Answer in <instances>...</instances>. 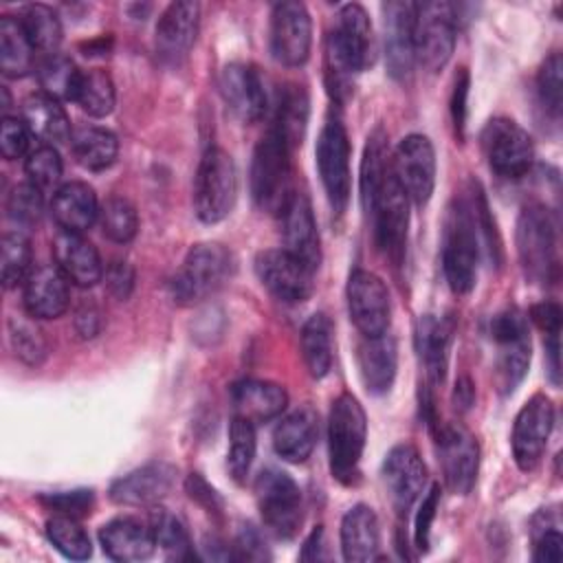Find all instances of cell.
Returning a JSON list of instances; mask_svg holds the SVG:
<instances>
[{"label":"cell","instance_id":"6da1fadb","mask_svg":"<svg viewBox=\"0 0 563 563\" xmlns=\"http://www.w3.org/2000/svg\"><path fill=\"white\" fill-rule=\"evenodd\" d=\"M361 202L372 220L374 240L385 257L400 266L407 253L409 198L396 180L387 134L374 130L361 161Z\"/></svg>","mask_w":563,"mask_h":563},{"label":"cell","instance_id":"7a4b0ae2","mask_svg":"<svg viewBox=\"0 0 563 563\" xmlns=\"http://www.w3.org/2000/svg\"><path fill=\"white\" fill-rule=\"evenodd\" d=\"M374 57L376 40L367 11L356 2L343 4L325 40V86L336 103H345L352 97V77L369 68Z\"/></svg>","mask_w":563,"mask_h":563},{"label":"cell","instance_id":"3957f363","mask_svg":"<svg viewBox=\"0 0 563 563\" xmlns=\"http://www.w3.org/2000/svg\"><path fill=\"white\" fill-rule=\"evenodd\" d=\"M479 229L473 196H455L446 209L442 233V271L455 295H468L477 282Z\"/></svg>","mask_w":563,"mask_h":563},{"label":"cell","instance_id":"277c9868","mask_svg":"<svg viewBox=\"0 0 563 563\" xmlns=\"http://www.w3.org/2000/svg\"><path fill=\"white\" fill-rule=\"evenodd\" d=\"M515 242L521 268L532 282L541 286L559 282V229L548 207L532 202L521 209Z\"/></svg>","mask_w":563,"mask_h":563},{"label":"cell","instance_id":"5b68a950","mask_svg":"<svg viewBox=\"0 0 563 563\" xmlns=\"http://www.w3.org/2000/svg\"><path fill=\"white\" fill-rule=\"evenodd\" d=\"M233 268L235 260L227 246L218 242L196 244L169 282L172 299L180 306L200 303L229 282Z\"/></svg>","mask_w":563,"mask_h":563},{"label":"cell","instance_id":"8992f818","mask_svg":"<svg viewBox=\"0 0 563 563\" xmlns=\"http://www.w3.org/2000/svg\"><path fill=\"white\" fill-rule=\"evenodd\" d=\"M367 438V418L352 394H341L332 402L328 418L330 473L341 484H352L358 475Z\"/></svg>","mask_w":563,"mask_h":563},{"label":"cell","instance_id":"52a82bcc","mask_svg":"<svg viewBox=\"0 0 563 563\" xmlns=\"http://www.w3.org/2000/svg\"><path fill=\"white\" fill-rule=\"evenodd\" d=\"M290 147L271 125L255 145L251 161V196L264 211L279 213L290 194Z\"/></svg>","mask_w":563,"mask_h":563},{"label":"cell","instance_id":"ba28073f","mask_svg":"<svg viewBox=\"0 0 563 563\" xmlns=\"http://www.w3.org/2000/svg\"><path fill=\"white\" fill-rule=\"evenodd\" d=\"M238 198V167L222 147H207L194 178V211L205 224L224 220Z\"/></svg>","mask_w":563,"mask_h":563},{"label":"cell","instance_id":"9c48e42d","mask_svg":"<svg viewBox=\"0 0 563 563\" xmlns=\"http://www.w3.org/2000/svg\"><path fill=\"white\" fill-rule=\"evenodd\" d=\"M457 37L455 7L449 2H416L413 53L416 62L435 73L446 66Z\"/></svg>","mask_w":563,"mask_h":563},{"label":"cell","instance_id":"30bf717a","mask_svg":"<svg viewBox=\"0 0 563 563\" xmlns=\"http://www.w3.org/2000/svg\"><path fill=\"white\" fill-rule=\"evenodd\" d=\"M253 488L266 530L277 539H292L301 526V488L297 482L279 468H264Z\"/></svg>","mask_w":563,"mask_h":563},{"label":"cell","instance_id":"8fae6325","mask_svg":"<svg viewBox=\"0 0 563 563\" xmlns=\"http://www.w3.org/2000/svg\"><path fill=\"white\" fill-rule=\"evenodd\" d=\"M350 154H352V147H350L345 125L339 119L330 117L317 139L314 156H317V169H319L328 202L336 213L345 211L352 194Z\"/></svg>","mask_w":563,"mask_h":563},{"label":"cell","instance_id":"7c38bea8","mask_svg":"<svg viewBox=\"0 0 563 563\" xmlns=\"http://www.w3.org/2000/svg\"><path fill=\"white\" fill-rule=\"evenodd\" d=\"M490 336L497 345V380L504 394H510L530 365L528 319L517 308H506L490 319Z\"/></svg>","mask_w":563,"mask_h":563},{"label":"cell","instance_id":"4fadbf2b","mask_svg":"<svg viewBox=\"0 0 563 563\" xmlns=\"http://www.w3.org/2000/svg\"><path fill=\"white\" fill-rule=\"evenodd\" d=\"M482 150L488 167L501 178H521L534 161L530 134L508 117L490 119L482 130Z\"/></svg>","mask_w":563,"mask_h":563},{"label":"cell","instance_id":"5bb4252c","mask_svg":"<svg viewBox=\"0 0 563 563\" xmlns=\"http://www.w3.org/2000/svg\"><path fill=\"white\" fill-rule=\"evenodd\" d=\"M438 460L444 484L455 495H468L479 471V444L475 435L460 422L435 427Z\"/></svg>","mask_w":563,"mask_h":563},{"label":"cell","instance_id":"9a60e30c","mask_svg":"<svg viewBox=\"0 0 563 563\" xmlns=\"http://www.w3.org/2000/svg\"><path fill=\"white\" fill-rule=\"evenodd\" d=\"M554 427V405L545 394L530 396L512 424V457L523 473L534 471L545 453Z\"/></svg>","mask_w":563,"mask_h":563},{"label":"cell","instance_id":"2e32d148","mask_svg":"<svg viewBox=\"0 0 563 563\" xmlns=\"http://www.w3.org/2000/svg\"><path fill=\"white\" fill-rule=\"evenodd\" d=\"M345 297L350 319L363 336H378L389 330L391 301L389 290L378 275L365 268L352 271Z\"/></svg>","mask_w":563,"mask_h":563},{"label":"cell","instance_id":"e0dca14e","mask_svg":"<svg viewBox=\"0 0 563 563\" xmlns=\"http://www.w3.org/2000/svg\"><path fill=\"white\" fill-rule=\"evenodd\" d=\"M255 275L262 286L284 303H299L312 295L314 271L286 249H268L255 257Z\"/></svg>","mask_w":563,"mask_h":563},{"label":"cell","instance_id":"ac0fdd59","mask_svg":"<svg viewBox=\"0 0 563 563\" xmlns=\"http://www.w3.org/2000/svg\"><path fill=\"white\" fill-rule=\"evenodd\" d=\"M396 180L409 202L422 207L429 202L435 187V150L424 134L405 136L391 156Z\"/></svg>","mask_w":563,"mask_h":563},{"label":"cell","instance_id":"d6986e66","mask_svg":"<svg viewBox=\"0 0 563 563\" xmlns=\"http://www.w3.org/2000/svg\"><path fill=\"white\" fill-rule=\"evenodd\" d=\"M271 53L284 66L306 64L312 46V20L301 2H279L271 13Z\"/></svg>","mask_w":563,"mask_h":563},{"label":"cell","instance_id":"ffe728a7","mask_svg":"<svg viewBox=\"0 0 563 563\" xmlns=\"http://www.w3.org/2000/svg\"><path fill=\"white\" fill-rule=\"evenodd\" d=\"M383 484L396 512L407 515L420 499L427 484V466L418 449L409 442L391 446L383 460Z\"/></svg>","mask_w":563,"mask_h":563},{"label":"cell","instance_id":"44dd1931","mask_svg":"<svg viewBox=\"0 0 563 563\" xmlns=\"http://www.w3.org/2000/svg\"><path fill=\"white\" fill-rule=\"evenodd\" d=\"M277 216L282 220L284 249L310 271H317L321 264V242L308 196L295 189Z\"/></svg>","mask_w":563,"mask_h":563},{"label":"cell","instance_id":"7402d4cb","mask_svg":"<svg viewBox=\"0 0 563 563\" xmlns=\"http://www.w3.org/2000/svg\"><path fill=\"white\" fill-rule=\"evenodd\" d=\"M413 9L416 2H385L383 4V42L385 62L394 79H409L416 53H413Z\"/></svg>","mask_w":563,"mask_h":563},{"label":"cell","instance_id":"603a6c76","mask_svg":"<svg viewBox=\"0 0 563 563\" xmlns=\"http://www.w3.org/2000/svg\"><path fill=\"white\" fill-rule=\"evenodd\" d=\"M220 95L242 123L260 121L268 108L264 81L251 64H227L220 73Z\"/></svg>","mask_w":563,"mask_h":563},{"label":"cell","instance_id":"cb8c5ba5","mask_svg":"<svg viewBox=\"0 0 563 563\" xmlns=\"http://www.w3.org/2000/svg\"><path fill=\"white\" fill-rule=\"evenodd\" d=\"M200 26L198 2H172L156 24V55L165 64H180L191 51Z\"/></svg>","mask_w":563,"mask_h":563},{"label":"cell","instance_id":"d4e9b609","mask_svg":"<svg viewBox=\"0 0 563 563\" xmlns=\"http://www.w3.org/2000/svg\"><path fill=\"white\" fill-rule=\"evenodd\" d=\"M176 482V466L167 462L143 464L110 486V499L121 506H152L163 499Z\"/></svg>","mask_w":563,"mask_h":563},{"label":"cell","instance_id":"484cf974","mask_svg":"<svg viewBox=\"0 0 563 563\" xmlns=\"http://www.w3.org/2000/svg\"><path fill=\"white\" fill-rule=\"evenodd\" d=\"M22 286V301L29 317L57 319L70 303L68 277L59 271L57 264L35 266Z\"/></svg>","mask_w":563,"mask_h":563},{"label":"cell","instance_id":"4316f807","mask_svg":"<svg viewBox=\"0 0 563 563\" xmlns=\"http://www.w3.org/2000/svg\"><path fill=\"white\" fill-rule=\"evenodd\" d=\"M53 257L68 282L79 288H90L103 277V262L99 251L81 233L59 229L53 240Z\"/></svg>","mask_w":563,"mask_h":563},{"label":"cell","instance_id":"83f0119b","mask_svg":"<svg viewBox=\"0 0 563 563\" xmlns=\"http://www.w3.org/2000/svg\"><path fill=\"white\" fill-rule=\"evenodd\" d=\"M99 543L119 563H139L154 554L156 541L150 523L136 517H117L101 526Z\"/></svg>","mask_w":563,"mask_h":563},{"label":"cell","instance_id":"f1b7e54d","mask_svg":"<svg viewBox=\"0 0 563 563\" xmlns=\"http://www.w3.org/2000/svg\"><path fill=\"white\" fill-rule=\"evenodd\" d=\"M356 363L365 389L374 396L387 394L398 367V347L394 336L387 332L378 336H363L356 347Z\"/></svg>","mask_w":563,"mask_h":563},{"label":"cell","instance_id":"f546056e","mask_svg":"<svg viewBox=\"0 0 563 563\" xmlns=\"http://www.w3.org/2000/svg\"><path fill=\"white\" fill-rule=\"evenodd\" d=\"M231 402L235 416L253 424L275 420L288 405V394L282 385L262 378H244L231 387Z\"/></svg>","mask_w":563,"mask_h":563},{"label":"cell","instance_id":"4dcf8cb0","mask_svg":"<svg viewBox=\"0 0 563 563\" xmlns=\"http://www.w3.org/2000/svg\"><path fill=\"white\" fill-rule=\"evenodd\" d=\"M317 440H319V418L310 407H299L290 411L277 422L273 431L275 453L290 464L306 462L312 455Z\"/></svg>","mask_w":563,"mask_h":563},{"label":"cell","instance_id":"1f68e13d","mask_svg":"<svg viewBox=\"0 0 563 563\" xmlns=\"http://www.w3.org/2000/svg\"><path fill=\"white\" fill-rule=\"evenodd\" d=\"M99 200L88 183L70 180L55 189L51 200V216L62 231L84 233L99 218Z\"/></svg>","mask_w":563,"mask_h":563},{"label":"cell","instance_id":"d6a6232c","mask_svg":"<svg viewBox=\"0 0 563 563\" xmlns=\"http://www.w3.org/2000/svg\"><path fill=\"white\" fill-rule=\"evenodd\" d=\"M455 321L453 317L424 314L416 325V350L433 383H442L449 367Z\"/></svg>","mask_w":563,"mask_h":563},{"label":"cell","instance_id":"836d02e7","mask_svg":"<svg viewBox=\"0 0 563 563\" xmlns=\"http://www.w3.org/2000/svg\"><path fill=\"white\" fill-rule=\"evenodd\" d=\"M380 548V523L374 508L365 504L352 506L341 519V552L350 563L376 559Z\"/></svg>","mask_w":563,"mask_h":563},{"label":"cell","instance_id":"e575fe53","mask_svg":"<svg viewBox=\"0 0 563 563\" xmlns=\"http://www.w3.org/2000/svg\"><path fill=\"white\" fill-rule=\"evenodd\" d=\"M24 125L29 128L31 136L40 139L44 145H57L70 139V121L62 103L44 92L31 95L22 103Z\"/></svg>","mask_w":563,"mask_h":563},{"label":"cell","instance_id":"d590c367","mask_svg":"<svg viewBox=\"0 0 563 563\" xmlns=\"http://www.w3.org/2000/svg\"><path fill=\"white\" fill-rule=\"evenodd\" d=\"M334 328L325 312H314L301 325V356L312 378H323L332 367Z\"/></svg>","mask_w":563,"mask_h":563},{"label":"cell","instance_id":"8d00e7d4","mask_svg":"<svg viewBox=\"0 0 563 563\" xmlns=\"http://www.w3.org/2000/svg\"><path fill=\"white\" fill-rule=\"evenodd\" d=\"M70 147L75 161L90 172L108 169L119 154L117 136L99 125H79L70 134Z\"/></svg>","mask_w":563,"mask_h":563},{"label":"cell","instance_id":"74e56055","mask_svg":"<svg viewBox=\"0 0 563 563\" xmlns=\"http://www.w3.org/2000/svg\"><path fill=\"white\" fill-rule=\"evenodd\" d=\"M35 46L31 44L20 20L4 15L0 20V70L4 77H24L33 70Z\"/></svg>","mask_w":563,"mask_h":563},{"label":"cell","instance_id":"f35d334b","mask_svg":"<svg viewBox=\"0 0 563 563\" xmlns=\"http://www.w3.org/2000/svg\"><path fill=\"white\" fill-rule=\"evenodd\" d=\"M308 112H310L308 92L301 86H297V84L286 86L282 90V95H279L275 121L271 125L284 136V141L288 143L290 150L301 145V141L306 136Z\"/></svg>","mask_w":563,"mask_h":563},{"label":"cell","instance_id":"ab89813d","mask_svg":"<svg viewBox=\"0 0 563 563\" xmlns=\"http://www.w3.org/2000/svg\"><path fill=\"white\" fill-rule=\"evenodd\" d=\"M81 70L62 53H51L37 66V81L44 95L57 101H73Z\"/></svg>","mask_w":563,"mask_h":563},{"label":"cell","instance_id":"60d3db41","mask_svg":"<svg viewBox=\"0 0 563 563\" xmlns=\"http://www.w3.org/2000/svg\"><path fill=\"white\" fill-rule=\"evenodd\" d=\"M73 101L90 117H97V119L108 117L114 110V101H117L112 77L99 68L81 70Z\"/></svg>","mask_w":563,"mask_h":563},{"label":"cell","instance_id":"b9f144b4","mask_svg":"<svg viewBox=\"0 0 563 563\" xmlns=\"http://www.w3.org/2000/svg\"><path fill=\"white\" fill-rule=\"evenodd\" d=\"M18 20L35 48L46 51L48 55L57 53L64 31L55 9H51L48 4H26Z\"/></svg>","mask_w":563,"mask_h":563},{"label":"cell","instance_id":"7bdbcfd3","mask_svg":"<svg viewBox=\"0 0 563 563\" xmlns=\"http://www.w3.org/2000/svg\"><path fill=\"white\" fill-rule=\"evenodd\" d=\"M31 240L18 229L2 235L0 244V266H2V286L7 290L20 286L31 275Z\"/></svg>","mask_w":563,"mask_h":563},{"label":"cell","instance_id":"ee69618b","mask_svg":"<svg viewBox=\"0 0 563 563\" xmlns=\"http://www.w3.org/2000/svg\"><path fill=\"white\" fill-rule=\"evenodd\" d=\"M257 451V438H255V424L246 418L233 416L229 424V451H227V466L235 482H244L251 464L255 460Z\"/></svg>","mask_w":563,"mask_h":563},{"label":"cell","instance_id":"f6af8a7d","mask_svg":"<svg viewBox=\"0 0 563 563\" xmlns=\"http://www.w3.org/2000/svg\"><path fill=\"white\" fill-rule=\"evenodd\" d=\"M101 231L117 244L130 242L139 231V213L134 205L123 196H110L99 209Z\"/></svg>","mask_w":563,"mask_h":563},{"label":"cell","instance_id":"bcb514c9","mask_svg":"<svg viewBox=\"0 0 563 563\" xmlns=\"http://www.w3.org/2000/svg\"><path fill=\"white\" fill-rule=\"evenodd\" d=\"M46 537L55 545V550H59L66 559L84 561L92 554V543L88 532L73 517H64V515L51 517L46 521Z\"/></svg>","mask_w":563,"mask_h":563},{"label":"cell","instance_id":"7dc6e473","mask_svg":"<svg viewBox=\"0 0 563 563\" xmlns=\"http://www.w3.org/2000/svg\"><path fill=\"white\" fill-rule=\"evenodd\" d=\"M150 528L154 532L156 545H161L174 559H191L194 545L187 528L178 517L165 508H154L150 515Z\"/></svg>","mask_w":563,"mask_h":563},{"label":"cell","instance_id":"c3c4849f","mask_svg":"<svg viewBox=\"0 0 563 563\" xmlns=\"http://www.w3.org/2000/svg\"><path fill=\"white\" fill-rule=\"evenodd\" d=\"M44 213V194L33 183L15 185L7 196V216L18 227H33Z\"/></svg>","mask_w":563,"mask_h":563},{"label":"cell","instance_id":"681fc988","mask_svg":"<svg viewBox=\"0 0 563 563\" xmlns=\"http://www.w3.org/2000/svg\"><path fill=\"white\" fill-rule=\"evenodd\" d=\"M62 172H64V163H62V156L55 150V145L42 143L26 154L24 174H26L29 183L40 187L42 191L55 187L62 178Z\"/></svg>","mask_w":563,"mask_h":563},{"label":"cell","instance_id":"f907efd6","mask_svg":"<svg viewBox=\"0 0 563 563\" xmlns=\"http://www.w3.org/2000/svg\"><path fill=\"white\" fill-rule=\"evenodd\" d=\"M539 101L552 119L561 117L563 103V59L559 53H552L539 68L537 75Z\"/></svg>","mask_w":563,"mask_h":563},{"label":"cell","instance_id":"816d5d0a","mask_svg":"<svg viewBox=\"0 0 563 563\" xmlns=\"http://www.w3.org/2000/svg\"><path fill=\"white\" fill-rule=\"evenodd\" d=\"M9 341L15 356L29 365H40L48 350L44 334L33 323L18 317L9 319Z\"/></svg>","mask_w":563,"mask_h":563},{"label":"cell","instance_id":"f5cc1de1","mask_svg":"<svg viewBox=\"0 0 563 563\" xmlns=\"http://www.w3.org/2000/svg\"><path fill=\"white\" fill-rule=\"evenodd\" d=\"M40 501L53 510L55 515L64 517H86L90 515L95 506V493L90 488H77V490H59V493H46L40 497Z\"/></svg>","mask_w":563,"mask_h":563},{"label":"cell","instance_id":"db71d44e","mask_svg":"<svg viewBox=\"0 0 563 563\" xmlns=\"http://www.w3.org/2000/svg\"><path fill=\"white\" fill-rule=\"evenodd\" d=\"M29 139L31 132L24 125L22 119L18 117H2V125H0V152L7 161H15L22 158L29 150Z\"/></svg>","mask_w":563,"mask_h":563},{"label":"cell","instance_id":"11a10c76","mask_svg":"<svg viewBox=\"0 0 563 563\" xmlns=\"http://www.w3.org/2000/svg\"><path fill=\"white\" fill-rule=\"evenodd\" d=\"M532 559L539 563H559L563 559V537L556 526L539 523L534 519V552Z\"/></svg>","mask_w":563,"mask_h":563},{"label":"cell","instance_id":"9f6ffc18","mask_svg":"<svg viewBox=\"0 0 563 563\" xmlns=\"http://www.w3.org/2000/svg\"><path fill=\"white\" fill-rule=\"evenodd\" d=\"M438 504H440V488H438V486H431L429 493L422 497V504H420L418 515H416L413 541H416V548H418L420 552H427V550H429L431 526H433V519H435V512H438Z\"/></svg>","mask_w":563,"mask_h":563},{"label":"cell","instance_id":"6f0895ef","mask_svg":"<svg viewBox=\"0 0 563 563\" xmlns=\"http://www.w3.org/2000/svg\"><path fill=\"white\" fill-rule=\"evenodd\" d=\"M235 559H246V561H264L271 559V552L262 539V534L253 526H244L235 539L233 545Z\"/></svg>","mask_w":563,"mask_h":563},{"label":"cell","instance_id":"680465c9","mask_svg":"<svg viewBox=\"0 0 563 563\" xmlns=\"http://www.w3.org/2000/svg\"><path fill=\"white\" fill-rule=\"evenodd\" d=\"M106 286H108L112 297H117L121 301L128 299L132 288H134V268L128 262H121V260L108 264V268H106Z\"/></svg>","mask_w":563,"mask_h":563},{"label":"cell","instance_id":"91938a15","mask_svg":"<svg viewBox=\"0 0 563 563\" xmlns=\"http://www.w3.org/2000/svg\"><path fill=\"white\" fill-rule=\"evenodd\" d=\"M466 99H468V73L466 68H460V73L455 75L453 95H451L453 125L460 136H464V125H466Z\"/></svg>","mask_w":563,"mask_h":563},{"label":"cell","instance_id":"94428289","mask_svg":"<svg viewBox=\"0 0 563 563\" xmlns=\"http://www.w3.org/2000/svg\"><path fill=\"white\" fill-rule=\"evenodd\" d=\"M185 488H187L189 497L196 499L202 508H207L209 512L220 515V510H222V499H220V495H218L198 473H191V475L187 477Z\"/></svg>","mask_w":563,"mask_h":563},{"label":"cell","instance_id":"6125c7cd","mask_svg":"<svg viewBox=\"0 0 563 563\" xmlns=\"http://www.w3.org/2000/svg\"><path fill=\"white\" fill-rule=\"evenodd\" d=\"M530 319L548 334L561 332V306L554 301H541L530 308Z\"/></svg>","mask_w":563,"mask_h":563},{"label":"cell","instance_id":"be15d7a7","mask_svg":"<svg viewBox=\"0 0 563 563\" xmlns=\"http://www.w3.org/2000/svg\"><path fill=\"white\" fill-rule=\"evenodd\" d=\"M99 310L95 306H81L75 314V328L79 332L81 339H90L99 332V325H101V319H99Z\"/></svg>","mask_w":563,"mask_h":563},{"label":"cell","instance_id":"e7e4bbea","mask_svg":"<svg viewBox=\"0 0 563 563\" xmlns=\"http://www.w3.org/2000/svg\"><path fill=\"white\" fill-rule=\"evenodd\" d=\"M299 559L301 561H319V559H325L323 554V528L317 526L310 537L303 541V548L299 552Z\"/></svg>","mask_w":563,"mask_h":563},{"label":"cell","instance_id":"03108f58","mask_svg":"<svg viewBox=\"0 0 563 563\" xmlns=\"http://www.w3.org/2000/svg\"><path fill=\"white\" fill-rule=\"evenodd\" d=\"M453 400H455V407H460L462 411H466L475 402V387H473V383L466 376L457 378Z\"/></svg>","mask_w":563,"mask_h":563}]
</instances>
